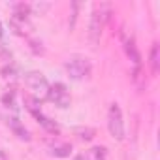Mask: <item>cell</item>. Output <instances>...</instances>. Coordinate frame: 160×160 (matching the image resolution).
<instances>
[{
    "instance_id": "1",
    "label": "cell",
    "mask_w": 160,
    "mask_h": 160,
    "mask_svg": "<svg viewBox=\"0 0 160 160\" xmlns=\"http://www.w3.org/2000/svg\"><path fill=\"white\" fill-rule=\"evenodd\" d=\"M109 15H111V4H108V2L96 4L94 12L91 13V21H89V40H91L92 47H96L100 43V36H102V30H104Z\"/></svg>"
},
{
    "instance_id": "2",
    "label": "cell",
    "mask_w": 160,
    "mask_h": 160,
    "mask_svg": "<svg viewBox=\"0 0 160 160\" xmlns=\"http://www.w3.org/2000/svg\"><path fill=\"white\" fill-rule=\"evenodd\" d=\"M64 70L68 73L70 79L73 81H83V79L91 77L92 73V64L87 57H81V55H72L66 62H64Z\"/></svg>"
},
{
    "instance_id": "3",
    "label": "cell",
    "mask_w": 160,
    "mask_h": 160,
    "mask_svg": "<svg viewBox=\"0 0 160 160\" xmlns=\"http://www.w3.org/2000/svg\"><path fill=\"white\" fill-rule=\"evenodd\" d=\"M108 130H109L111 138L117 141H122L126 138V124H124L122 109L117 102H113L108 109Z\"/></svg>"
},
{
    "instance_id": "4",
    "label": "cell",
    "mask_w": 160,
    "mask_h": 160,
    "mask_svg": "<svg viewBox=\"0 0 160 160\" xmlns=\"http://www.w3.org/2000/svg\"><path fill=\"white\" fill-rule=\"evenodd\" d=\"M23 79H25V85L28 87V91L32 92V96H34V98H38L40 102L47 98L49 81L45 79V75H43L42 72H36V70H32V72H27Z\"/></svg>"
},
{
    "instance_id": "5",
    "label": "cell",
    "mask_w": 160,
    "mask_h": 160,
    "mask_svg": "<svg viewBox=\"0 0 160 160\" xmlns=\"http://www.w3.org/2000/svg\"><path fill=\"white\" fill-rule=\"evenodd\" d=\"M45 100H49L51 104H55L60 109H66L72 104V94H70V91L64 83H53V85H49Z\"/></svg>"
},
{
    "instance_id": "6",
    "label": "cell",
    "mask_w": 160,
    "mask_h": 160,
    "mask_svg": "<svg viewBox=\"0 0 160 160\" xmlns=\"http://www.w3.org/2000/svg\"><path fill=\"white\" fill-rule=\"evenodd\" d=\"M122 43H124V51H126L130 62L134 64V81H138L139 75H141V55H139L138 45H136V42H134L132 36H130V38L124 36V38H122Z\"/></svg>"
},
{
    "instance_id": "7",
    "label": "cell",
    "mask_w": 160,
    "mask_h": 160,
    "mask_svg": "<svg viewBox=\"0 0 160 160\" xmlns=\"http://www.w3.org/2000/svg\"><path fill=\"white\" fill-rule=\"evenodd\" d=\"M47 145H49V152L57 158H68L72 154V145L68 141H60V139L53 138L47 141Z\"/></svg>"
},
{
    "instance_id": "8",
    "label": "cell",
    "mask_w": 160,
    "mask_h": 160,
    "mask_svg": "<svg viewBox=\"0 0 160 160\" xmlns=\"http://www.w3.org/2000/svg\"><path fill=\"white\" fill-rule=\"evenodd\" d=\"M8 126H10V130H12L19 139H23V141H30V139H32L28 128H27L17 117H8Z\"/></svg>"
},
{
    "instance_id": "9",
    "label": "cell",
    "mask_w": 160,
    "mask_h": 160,
    "mask_svg": "<svg viewBox=\"0 0 160 160\" xmlns=\"http://www.w3.org/2000/svg\"><path fill=\"white\" fill-rule=\"evenodd\" d=\"M36 121H38V124L45 130V132H49V134H53V136H58L60 134V126H58V122L57 121H53V119H49L47 115H43L42 111L40 113H36V115H32Z\"/></svg>"
},
{
    "instance_id": "10",
    "label": "cell",
    "mask_w": 160,
    "mask_h": 160,
    "mask_svg": "<svg viewBox=\"0 0 160 160\" xmlns=\"http://www.w3.org/2000/svg\"><path fill=\"white\" fill-rule=\"evenodd\" d=\"M77 160H108L106 147H92V149L85 151L83 154H79Z\"/></svg>"
},
{
    "instance_id": "11",
    "label": "cell",
    "mask_w": 160,
    "mask_h": 160,
    "mask_svg": "<svg viewBox=\"0 0 160 160\" xmlns=\"http://www.w3.org/2000/svg\"><path fill=\"white\" fill-rule=\"evenodd\" d=\"M149 64H151V72L152 73H158V68H160V45L158 43H152V47H151Z\"/></svg>"
},
{
    "instance_id": "12",
    "label": "cell",
    "mask_w": 160,
    "mask_h": 160,
    "mask_svg": "<svg viewBox=\"0 0 160 160\" xmlns=\"http://www.w3.org/2000/svg\"><path fill=\"white\" fill-rule=\"evenodd\" d=\"M75 136L81 141H91L96 136V130L91 128V126H79V128H75Z\"/></svg>"
},
{
    "instance_id": "13",
    "label": "cell",
    "mask_w": 160,
    "mask_h": 160,
    "mask_svg": "<svg viewBox=\"0 0 160 160\" xmlns=\"http://www.w3.org/2000/svg\"><path fill=\"white\" fill-rule=\"evenodd\" d=\"M40 106H42V102H40L38 98H34L32 94H30V96H25V108H27L32 115H36V113H40V111H42V108H40Z\"/></svg>"
},
{
    "instance_id": "14",
    "label": "cell",
    "mask_w": 160,
    "mask_h": 160,
    "mask_svg": "<svg viewBox=\"0 0 160 160\" xmlns=\"http://www.w3.org/2000/svg\"><path fill=\"white\" fill-rule=\"evenodd\" d=\"M2 104L6 108H12L13 111H17V102H15V91H8L4 96H2Z\"/></svg>"
},
{
    "instance_id": "15",
    "label": "cell",
    "mask_w": 160,
    "mask_h": 160,
    "mask_svg": "<svg viewBox=\"0 0 160 160\" xmlns=\"http://www.w3.org/2000/svg\"><path fill=\"white\" fill-rule=\"evenodd\" d=\"M0 160H8V154H6L2 149H0Z\"/></svg>"
},
{
    "instance_id": "16",
    "label": "cell",
    "mask_w": 160,
    "mask_h": 160,
    "mask_svg": "<svg viewBox=\"0 0 160 160\" xmlns=\"http://www.w3.org/2000/svg\"><path fill=\"white\" fill-rule=\"evenodd\" d=\"M4 36V27H2V21H0V38Z\"/></svg>"
}]
</instances>
